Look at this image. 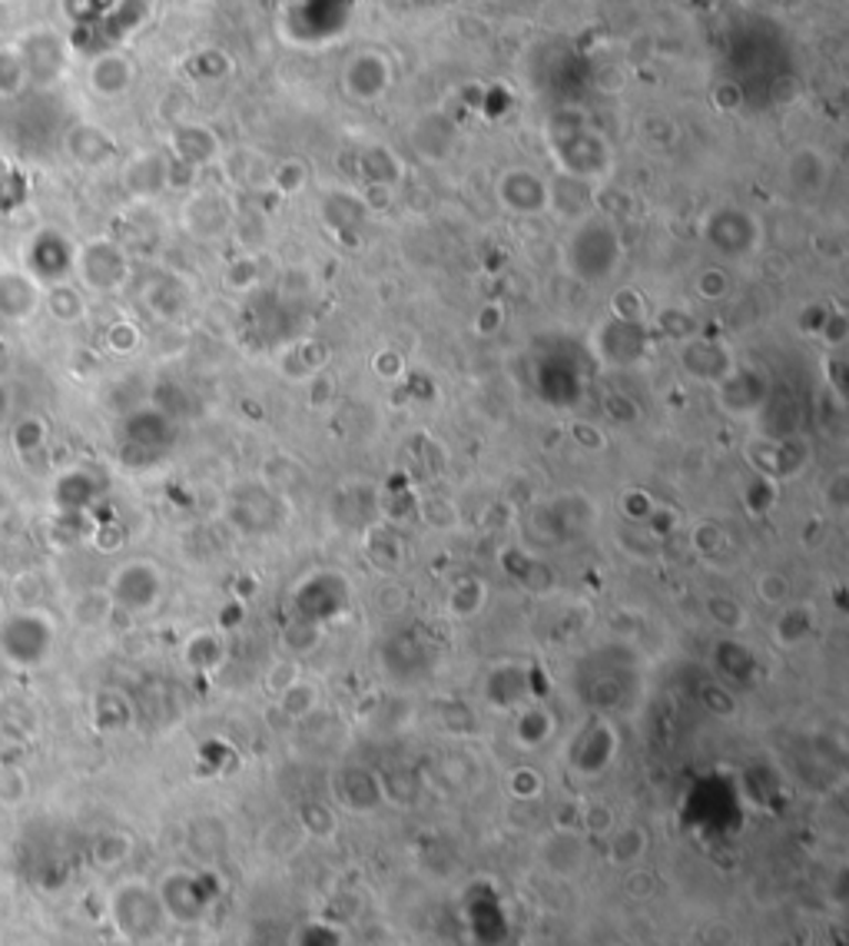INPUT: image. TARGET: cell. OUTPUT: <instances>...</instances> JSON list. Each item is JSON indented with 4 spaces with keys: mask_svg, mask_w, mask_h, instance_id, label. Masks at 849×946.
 <instances>
[{
    "mask_svg": "<svg viewBox=\"0 0 849 946\" xmlns=\"http://www.w3.org/2000/svg\"><path fill=\"white\" fill-rule=\"evenodd\" d=\"M697 292H701L704 299H721V296L727 292V276H724L721 269H707V273L701 276V282H697Z\"/></svg>",
    "mask_w": 849,
    "mask_h": 946,
    "instance_id": "obj_38",
    "label": "cell"
},
{
    "mask_svg": "<svg viewBox=\"0 0 849 946\" xmlns=\"http://www.w3.org/2000/svg\"><path fill=\"white\" fill-rule=\"evenodd\" d=\"M183 658H186V665H193V668H199V671L216 668V665L222 661V641H219V635H216V631H196V635L186 641Z\"/></svg>",
    "mask_w": 849,
    "mask_h": 946,
    "instance_id": "obj_23",
    "label": "cell"
},
{
    "mask_svg": "<svg viewBox=\"0 0 849 946\" xmlns=\"http://www.w3.org/2000/svg\"><path fill=\"white\" fill-rule=\"evenodd\" d=\"M518 734H521V741L525 744H541L548 734H551V721H548V714L545 711H525V718H521V724H518Z\"/></svg>",
    "mask_w": 849,
    "mask_h": 946,
    "instance_id": "obj_36",
    "label": "cell"
},
{
    "mask_svg": "<svg viewBox=\"0 0 849 946\" xmlns=\"http://www.w3.org/2000/svg\"><path fill=\"white\" fill-rule=\"evenodd\" d=\"M113 598H110V592L106 588H86V592H80L73 601H70V618H73V625L76 628H103L110 618H113Z\"/></svg>",
    "mask_w": 849,
    "mask_h": 946,
    "instance_id": "obj_16",
    "label": "cell"
},
{
    "mask_svg": "<svg viewBox=\"0 0 849 946\" xmlns=\"http://www.w3.org/2000/svg\"><path fill=\"white\" fill-rule=\"evenodd\" d=\"M365 552H369V562L382 572H398L405 562V542L389 525L365 528Z\"/></svg>",
    "mask_w": 849,
    "mask_h": 946,
    "instance_id": "obj_15",
    "label": "cell"
},
{
    "mask_svg": "<svg viewBox=\"0 0 849 946\" xmlns=\"http://www.w3.org/2000/svg\"><path fill=\"white\" fill-rule=\"evenodd\" d=\"M565 263L584 282L608 279L621 263V239H618L614 226L598 219V216L581 219V226L574 229V236L565 246Z\"/></svg>",
    "mask_w": 849,
    "mask_h": 946,
    "instance_id": "obj_2",
    "label": "cell"
},
{
    "mask_svg": "<svg viewBox=\"0 0 849 946\" xmlns=\"http://www.w3.org/2000/svg\"><path fill=\"white\" fill-rule=\"evenodd\" d=\"M608 336H614V346L608 342H594V352L601 359V366L608 369H631V366H641L648 349H651V336H648V326L641 322H624V319H608L601 326Z\"/></svg>",
    "mask_w": 849,
    "mask_h": 946,
    "instance_id": "obj_11",
    "label": "cell"
},
{
    "mask_svg": "<svg viewBox=\"0 0 849 946\" xmlns=\"http://www.w3.org/2000/svg\"><path fill=\"white\" fill-rule=\"evenodd\" d=\"M511 791H515L518 798H538V791H541V774H535V771H515V774H511Z\"/></svg>",
    "mask_w": 849,
    "mask_h": 946,
    "instance_id": "obj_39",
    "label": "cell"
},
{
    "mask_svg": "<svg viewBox=\"0 0 849 946\" xmlns=\"http://www.w3.org/2000/svg\"><path fill=\"white\" fill-rule=\"evenodd\" d=\"M611 316L614 319H624V322H641L648 326V302L638 289H621L614 299H611Z\"/></svg>",
    "mask_w": 849,
    "mask_h": 946,
    "instance_id": "obj_28",
    "label": "cell"
},
{
    "mask_svg": "<svg viewBox=\"0 0 849 946\" xmlns=\"http://www.w3.org/2000/svg\"><path fill=\"white\" fill-rule=\"evenodd\" d=\"M604 409H608L611 422H618V425H628V422L638 419V409H634L631 402H624V395H608Z\"/></svg>",
    "mask_w": 849,
    "mask_h": 946,
    "instance_id": "obj_40",
    "label": "cell"
},
{
    "mask_svg": "<svg viewBox=\"0 0 849 946\" xmlns=\"http://www.w3.org/2000/svg\"><path fill=\"white\" fill-rule=\"evenodd\" d=\"M13 512V485L7 479H0V522Z\"/></svg>",
    "mask_w": 849,
    "mask_h": 946,
    "instance_id": "obj_42",
    "label": "cell"
},
{
    "mask_svg": "<svg viewBox=\"0 0 849 946\" xmlns=\"http://www.w3.org/2000/svg\"><path fill=\"white\" fill-rule=\"evenodd\" d=\"M66 143H70L73 160L86 163V166H96V163L110 160V153H113V143H110V136L100 133V126H76Z\"/></svg>",
    "mask_w": 849,
    "mask_h": 946,
    "instance_id": "obj_20",
    "label": "cell"
},
{
    "mask_svg": "<svg viewBox=\"0 0 849 946\" xmlns=\"http://www.w3.org/2000/svg\"><path fill=\"white\" fill-rule=\"evenodd\" d=\"M27 801V774L17 764H0V808H17Z\"/></svg>",
    "mask_w": 849,
    "mask_h": 946,
    "instance_id": "obj_30",
    "label": "cell"
},
{
    "mask_svg": "<svg viewBox=\"0 0 849 946\" xmlns=\"http://www.w3.org/2000/svg\"><path fill=\"white\" fill-rule=\"evenodd\" d=\"M93 724L100 731H123L130 724V705L116 691H100L93 701Z\"/></svg>",
    "mask_w": 849,
    "mask_h": 946,
    "instance_id": "obj_22",
    "label": "cell"
},
{
    "mask_svg": "<svg viewBox=\"0 0 849 946\" xmlns=\"http://www.w3.org/2000/svg\"><path fill=\"white\" fill-rule=\"evenodd\" d=\"M747 462H750L754 475H764V479L780 485V482L800 479L810 469L814 452H810V442L804 435H784V439L757 435L747 442Z\"/></svg>",
    "mask_w": 849,
    "mask_h": 946,
    "instance_id": "obj_4",
    "label": "cell"
},
{
    "mask_svg": "<svg viewBox=\"0 0 849 946\" xmlns=\"http://www.w3.org/2000/svg\"><path fill=\"white\" fill-rule=\"evenodd\" d=\"M687 535H691V548L701 555V558H721L727 548H731V542H727V528L721 525V522H714V518H701V522H694L691 528H687Z\"/></svg>",
    "mask_w": 849,
    "mask_h": 946,
    "instance_id": "obj_21",
    "label": "cell"
},
{
    "mask_svg": "<svg viewBox=\"0 0 849 946\" xmlns=\"http://www.w3.org/2000/svg\"><path fill=\"white\" fill-rule=\"evenodd\" d=\"M488 605V585L485 578L478 575H462L448 585V595H445V611L458 621H468L475 618L482 608Z\"/></svg>",
    "mask_w": 849,
    "mask_h": 946,
    "instance_id": "obj_13",
    "label": "cell"
},
{
    "mask_svg": "<svg viewBox=\"0 0 849 946\" xmlns=\"http://www.w3.org/2000/svg\"><path fill=\"white\" fill-rule=\"evenodd\" d=\"M106 592H110L116 611L146 615L163 598V568L149 558H126L123 565L113 568Z\"/></svg>",
    "mask_w": 849,
    "mask_h": 946,
    "instance_id": "obj_3",
    "label": "cell"
},
{
    "mask_svg": "<svg viewBox=\"0 0 849 946\" xmlns=\"http://www.w3.org/2000/svg\"><path fill=\"white\" fill-rule=\"evenodd\" d=\"M96 479L83 469H73L66 475H60L56 489H53V498L60 505V512H90V505H96Z\"/></svg>",
    "mask_w": 849,
    "mask_h": 946,
    "instance_id": "obj_14",
    "label": "cell"
},
{
    "mask_svg": "<svg viewBox=\"0 0 849 946\" xmlns=\"http://www.w3.org/2000/svg\"><path fill=\"white\" fill-rule=\"evenodd\" d=\"M824 498H827L834 508H847V502H849L847 472H837V475H830V479H827V485H824Z\"/></svg>",
    "mask_w": 849,
    "mask_h": 946,
    "instance_id": "obj_37",
    "label": "cell"
},
{
    "mask_svg": "<svg viewBox=\"0 0 849 946\" xmlns=\"http://www.w3.org/2000/svg\"><path fill=\"white\" fill-rule=\"evenodd\" d=\"M7 412H10V395H7V385L0 382V425L7 422Z\"/></svg>",
    "mask_w": 849,
    "mask_h": 946,
    "instance_id": "obj_43",
    "label": "cell"
},
{
    "mask_svg": "<svg viewBox=\"0 0 849 946\" xmlns=\"http://www.w3.org/2000/svg\"><path fill=\"white\" fill-rule=\"evenodd\" d=\"M707 615L724 631H741L747 625V608L737 598H731V595H711L707 598Z\"/></svg>",
    "mask_w": 849,
    "mask_h": 946,
    "instance_id": "obj_24",
    "label": "cell"
},
{
    "mask_svg": "<svg viewBox=\"0 0 849 946\" xmlns=\"http://www.w3.org/2000/svg\"><path fill=\"white\" fill-rule=\"evenodd\" d=\"M46 442H50V429H46V419H43V415H23V419H17L13 429H10V449H13L23 462H30L33 455H40V452L46 449Z\"/></svg>",
    "mask_w": 849,
    "mask_h": 946,
    "instance_id": "obj_19",
    "label": "cell"
},
{
    "mask_svg": "<svg viewBox=\"0 0 849 946\" xmlns=\"http://www.w3.org/2000/svg\"><path fill=\"white\" fill-rule=\"evenodd\" d=\"M704 236L707 243L724 253V256H744V253H754L757 243H760V223L744 213V209H734V206H724V209H714L707 219H704Z\"/></svg>",
    "mask_w": 849,
    "mask_h": 946,
    "instance_id": "obj_9",
    "label": "cell"
},
{
    "mask_svg": "<svg viewBox=\"0 0 849 946\" xmlns=\"http://www.w3.org/2000/svg\"><path fill=\"white\" fill-rule=\"evenodd\" d=\"M814 625H817V615H814L810 605H790L787 601L780 608L777 621H774V638H777V645L794 648V645H800L814 631Z\"/></svg>",
    "mask_w": 849,
    "mask_h": 946,
    "instance_id": "obj_18",
    "label": "cell"
},
{
    "mask_svg": "<svg viewBox=\"0 0 849 946\" xmlns=\"http://www.w3.org/2000/svg\"><path fill=\"white\" fill-rule=\"evenodd\" d=\"M717 405L734 419H754L770 402V379L754 366H734L717 385H714Z\"/></svg>",
    "mask_w": 849,
    "mask_h": 946,
    "instance_id": "obj_6",
    "label": "cell"
},
{
    "mask_svg": "<svg viewBox=\"0 0 849 946\" xmlns=\"http://www.w3.org/2000/svg\"><path fill=\"white\" fill-rule=\"evenodd\" d=\"M126 851H130V841H126V834H116V831L103 834V837L93 844V857H96V864H103V867L120 864V861L126 857Z\"/></svg>",
    "mask_w": 849,
    "mask_h": 946,
    "instance_id": "obj_33",
    "label": "cell"
},
{
    "mask_svg": "<svg viewBox=\"0 0 849 946\" xmlns=\"http://www.w3.org/2000/svg\"><path fill=\"white\" fill-rule=\"evenodd\" d=\"M56 645V628L40 608H13L0 618V658L10 668L30 671L46 665Z\"/></svg>",
    "mask_w": 849,
    "mask_h": 946,
    "instance_id": "obj_1",
    "label": "cell"
},
{
    "mask_svg": "<svg viewBox=\"0 0 849 946\" xmlns=\"http://www.w3.org/2000/svg\"><path fill=\"white\" fill-rule=\"evenodd\" d=\"M372 369H375V376L382 382H398V379H405L408 362H405V356L398 349H382V352L372 356Z\"/></svg>",
    "mask_w": 849,
    "mask_h": 946,
    "instance_id": "obj_32",
    "label": "cell"
},
{
    "mask_svg": "<svg viewBox=\"0 0 849 946\" xmlns=\"http://www.w3.org/2000/svg\"><path fill=\"white\" fill-rule=\"evenodd\" d=\"M139 342H143V332L130 319H120V322H113L106 329V349L116 352V356H133L139 349Z\"/></svg>",
    "mask_w": 849,
    "mask_h": 946,
    "instance_id": "obj_29",
    "label": "cell"
},
{
    "mask_svg": "<svg viewBox=\"0 0 849 946\" xmlns=\"http://www.w3.org/2000/svg\"><path fill=\"white\" fill-rule=\"evenodd\" d=\"M495 196L508 213L518 216H538L545 209H551V183L525 166H511L498 176L495 183Z\"/></svg>",
    "mask_w": 849,
    "mask_h": 946,
    "instance_id": "obj_7",
    "label": "cell"
},
{
    "mask_svg": "<svg viewBox=\"0 0 849 946\" xmlns=\"http://www.w3.org/2000/svg\"><path fill=\"white\" fill-rule=\"evenodd\" d=\"M794 595V585L784 572H764L757 578V598L770 608H784Z\"/></svg>",
    "mask_w": 849,
    "mask_h": 946,
    "instance_id": "obj_27",
    "label": "cell"
},
{
    "mask_svg": "<svg viewBox=\"0 0 849 946\" xmlns=\"http://www.w3.org/2000/svg\"><path fill=\"white\" fill-rule=\"evenodd\" d=\"M501 326V309L498 306H482L478 319H475V332L478 336H495Z\"/></svg>",
    "mask_w": 849,
    "mask_h": 946,
    "instance_id": "obj_41",
    "label": "cell"
},
{
    "mask_svg": "<svg viewBox=\"0 0 849 946\" xmlns=\"http://www.w3.org/2000/svg\"><path fill=\"white\" fill-rule=\"evenodd\" d=\"M90 545L96 548V552H120L123 545H126V532H123V525H116V522H93V528H90Z\"/></svg>",
    "mask_w": 849,
    "mask_h": 946,
    "instance_id": "obj_31",
    "label": "cell"
},
{
    "mask_svg": "<svg viewBox=\"0 0 849 946\" xmlns=\"http://www.w3.org/2000/svg\"><path fill=\"white\" fill-rule=\"evenodd\" d=\"M677 359H681L684 376H691L694 382L711 385V389L737 366L734 349H731L724 339H707V336H691V339H684L681 349H677Z\"/></svg>",
    "mask_w": 849,
    "mask_h": 946,
    "instance_id": "obj_8",
    "label": "cell"
},
{
    "mask_svg": "<svg viewBox=\"0 0 849 946\" xmlns=\"http://www.w3.org/2000/svg\"><path fill=\"white\" fill-rule=\"evenodd\" d=\"M73 269L80 282L93 292H116L130 279V259L113 239H90L76 249Z\"/></svg>",
    "mask_w": 849,
    "mask_h": 946,
    "instance_id": "obj_5",
    "label": "cell"
},
{
    "mask_svg": "<svg viewBox=\"0 0 849 946\" xmlns=\"http://www.w3.org/2000/svg\"><path fill=\"white\" fill-rule=\"evenodd\" d=\"M571 439H574L584 452H604V445H608V432H604L598 422H584V419H574V422H571Z\"/></svg>",
    "mask_w": 849,
    "mask_h": 946,
    "instance_id": "obj_34",
    "label": "cell"
},
{
    "mask_svg": "<svg viewBox=\"0 0 849 946\" xmlns=\"http://www.w3.org/2000/svg\"><path fill=\"white\" fill-rule=\"evenodd\" d=\"M312 705H315V691H312V685H306V681H292V685L282 691V708H286L292 718H302L306 711H312Z\"/></svg>",
    "mask_w": 849,
    "mask_h": 946,
    "instance_id": "obj_35",
    "label": "cell"
},
{
    "mask_svg": "<svg viewBox=\"0 0 849 946\" xmlns=\"http://www.w3.org/2000/svg\"><path fill=\"white\" fill-rule=\"evenodd\" d=\"M43 309L56 319V322H80L86 316V299L76 286L63 282H50L43 286Z\"/></svg>",
    "mask_w": 849,
    "mask_h": 946,
    "instance_id": "obj_17",
    "label": "cell"
},
{
    "mask_svg": "<svg viewBox=\"0 0 849 946\" xmlns=\"http://www.w3.org/2000/svg\"><path fill=\"white\" fill-rule=\"evenodd\" d=\"M681 528H684V515H681L674 505H667V502H658L654 512H651L648 522H644V532H648L651 542H667V538H674Z\"/></svg>",
    "mask_w": 849,
    "mask_h": 946,
    "instance_id": "obj_25",
    "label": "cell"
},
{
    "mask_svg": "<svg viewBox=\"0 0 849 946\" xmlns=\"http://www.w3.org/2000/svg\"><path fill=\"white\" fill-rule=\"evenodd\" d=\"M43 306V286L20 269H0V319L27 322Z\"/></svg>",
    "mask_w": 849,
    "mask_h": 946,
    "instance_id": "obj_12",
    "label": "cell"
},
{
    "mask_svg": "<svg viewBox=\"0 0 849 946\" xmlns=\"http://www.w3.org/2000/svg\"><path fill=\"white\" fill-rule=\"evenodd\" d=\"M73 246L66 243L63 233L56 229H40L33 239H30V249H27V263H30V276L40 282V286H50V282H63L73 269Z\"/></svg>",
    "mask_w": 849,
    "mask_h": 946,
    "instance_id": "obj_10",
    "label": "cell"
},
{
    "mask_svg": "<svg viewBox=\"0 0 849 946\" xmlns=\"http://www.w3.org/2000/svg\"><path fill=\"white\" fill-rule=\"evenodd\" d=\"M654 505H658V498H654L648 489H638V485L624 489V492H621V498H618L621 515H624L628 522H634V525H644V522H648V515L654 512Z\"/></svg>",
    "mask_w": 849,
    "mask_h": 946,
    "instance_id": "obj_26",
    "label": "cell"
}]
</instances>
